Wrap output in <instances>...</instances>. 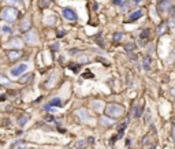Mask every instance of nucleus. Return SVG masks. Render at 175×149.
<instances>
[{
  "mask_svg": "<svg viewBox=\"0 0 175 149\" xmlns=\"http://www.w3.org/2000/svg\"><path fill=\"white\" fill-rule=\"evenodd\" d=\"M45 23L49 25V26H54L56 23V15H54V14H51V15H47L45 17Z\"/></svg>",
  "mask_w": 175,
  "mask_h": 149,
  "instance_id": "17",
  "label": "nucleus"
},
{
  "mask_svg": "<svg viewBox=\"0 0 175 149\" xmlns=\"http://www.w3.org/2000/svg\"><path fill=\"white\" fill-rule=\"evenodd\" d=\"M145 125H149L151 123V112L149 111H147V112H145Z\"/></svg>",
  "mask_w": 175,
  "mask_h": 149,
  "instance_id": "28",
  "label": "nucleus"
},
{
  "mask_svg": "<svg viewBox=\"0 0 175 149\" xmlns=\"http://www.w3.org/2000/svg\"><path fill=\"white\" fill-rule=\"evenodd\" d=\"M0 18L2 21H4L6 23H14L18 19V10L15 7H10V6H4L3 10L0 11Z\"/></svg>",
  "mask_w": 175,
  "mask_h": 149,
  "instance_id": "2",
  "label": "nucleus"
},
{
  "mask_svg": "<svg viewBox=\"0 0 175 149\" xmlns=\"http://www.w3.org/2000/svg\"><path fill=\"white\" fill-rule=\"evenodd\" d=\"M140 115H141V108L134 107V118H138Z\"/></svg>",
  "mask_w": 175,
  "mask_h": 149,
  "instance_id": "30",
  "label": "nucleus"
},
{
  "mask_svg": "<svg viewBox=\"0 0 175 149\" xmlns=\"http://www.w3.org/2000/svg\"><path fill=\"white\" fill-rule=\"evenodd\" d=\"M58 48H59V45H58V44H55V45H52V49H58Z\"/></svg>",
  "mask_w": 175,
  "mask_h": 149,
  "instance_id": "39",
  "label": "nucleus"
},
{
  "mask_svg": "<svg viewBox=\"0 0 175 149\" xmlns=\"http://www.w3.org/2000/svg\"><path fill=\"white\" fill-rule=\"evenodd\" d=\"M66 34V30H63V29H60V30H58V37H63Z\"/></svg>",
  "mask_w": 175,
  "mask_h": 149,
  "instance_id": "32",
  "label": "nucleus"
},
{
  "mask_svg": "<svg viewBox=\"0 0 175 149\" xmlns=\"http://www.w3.org/2000/svg\"><path fill=\"white\" fill-rule=\"evenodd\" d=\"M171 7H174V2L172 0H160L157 3V11L160 14H164L167 11H170Z\"/></svg>",
  "mask_w": 175,
  "mask_h": 149,
  "instance_id": "7",
  "label": "nucleus"
},
{
  "mask_svg": "<svg viewBox=\"0 0 175 149\" xmlns=\"http://www.w3.org/2000/svg\"><path fill=\"white\" fill-rule=\"evenodd\" d=\"M141 37H142V39H147V37H149V29H148V30H147V29H145V30H144V33H142V34H141Z\"/></svg>",
  "mask_w": 175,
  "mask_h": 149,
  "instance_id": "31",
  "label": "nucleus"
},
{
  "mask_svg": "<svg viewBox=\"0 0 175 149\" xmlns=\"http://www.w3.org/2000/svg\"><path fill=\"white\" fill-rule=\"evenodd\" d=\"M92 108L96 111V112H101V111H104V103L101 101V100H93Z\"/></svg>",
  "mask_w": 175,
  "mask_h": 149,
  "instance_id": "11",
  "label": "nucleus"
},
{
  "mask_svg": "<svg viewBox=\"0 0 175 149\" xmlns=\"http://www.w3.org/2000/svg\"><path fill=\"white\" fill-rule=\"evenodd\" d=\"M6 55H7V59H8L10 62H17L23 56V54H22L21 49H11V51L7 52Z\"/></svg>",
  "mask_w": 175,
  "mask_h": 149,
  "instance_id": "8",
  "label": "nucleus"
},
{
  "mask_svg": "<svg viewBox=\"0 0 175 149\" xmlns=\"http://www.w3.org/2000/svg\"><path fill=\"white\" fill-rule=\"evenodd\" d=\"M4 4L6 6H10V7H19L22 6V0H4Z\"/></svg>",
  "mask_w": 175,
  "mask_h": 149,
  "instance_id": "16",
  "label": "nucleus"
},
{
  "mask_svg": "<svg viewBox=\"0 0 175 149\" xmlns=\"http://www.w3.org/2000/svg\"><path fill=\"white\" fill-rule=\"evenodd\" d=\"M75 115L81 119V121H84V122H86L89 119V112H88L86 108H78V110L75 111Z\"/></svg>",
  "mask_w": 175,
  "mask_h": 149,
  "instance_id": "10",
  "label": "nucleus"
},
{
  "mask_svg": "<svg viewBox=\"0 0 175 149\" xmlns=\"http://www.w3.org/2000/svg\"><path fill=\"white\" fill-rule=\"evenodd\" d=\"M0 85H2V86H11L13 82H11L10 78L6 77L4 74H0Z\"/></svg>",
  "mask_w": 175,
  "mask_h": 149,
  "instance_id": "13",
  "label": "nucleus"
},
{
  "mask_svg": "<svg viewBox=\"0 0 175 149\" xmlns=\"http://www.w3.org/2000/svg\"><path fill=\"white\" fill-rule=\"evenodd\" d=\"M167 29H168V26H167V23H162L157 28V36H163L164 33L167 32Z\"/></svg>",
  "mask_w": 175,
  "mask_h": 149,
  "instance_id": "21",
  "label": "nucleus"
},
{
  "mask_svg": "<svg viewBox=\"0 0 175 149\" xmlns=\"http://www.w3.org/2000/svg\"><path fill=\"white\" fill-rule=\"evenodd\" d=\"M0 32H2V34H10L13 32V29H11V26L8 23H3L2 28H0Z\"/></svg>",
  "mask_w": 175,
  "mask_h": 149,
  "instance_id": "19",
  "label": "nucleus"
},
{
  "mask_svg": "<svg viewBox=\"0 0 175 149\" xmlns=\"http://www.w3.org/2000/svg\"><path fill=\"white\" fill-rule=\"evenodd\" d=\"M7 45L10 48H13V49H22L25 45V41L21 37H11L8 40V43H7Z\"/></svg>",
  "mask_w": 175,
  "mask_h": 149,
  "instance_id": "5",
  "label": "nucleus"
},
{
  "mask_svg": "<svg viewBox=\"0 0 175 149\" xmlns=\"http://www.w3.org/2000/svg\"><path fill=\"white\" fill-rule=\"evenodd\" d=\"M104 112H106L107 116H110L112 119H118L123 115L125 107L122 105V104H118V103H110L104 107Z\"/></svg>",
  "mask_w": 175,
  "mask_h": 149,
  "instance_id": "1",
  "label": "nucleus"
},
{
  "mask_svg": "<svg viewBox=\"0 0 175 149\" xmlns=\"http://www.w3.org/2000/svg\"><path fill=\"white\" fill-rule=\"evenodd\" d=\"M167 26H168V28L175 29V15L170 17V19H168V23H167Z\"/></svg>",
  "mask_w": 175,
  "mask_h": 149,
  "instance_id": "25",
  "label": "nucleus"
},
{
  "mask_svg": "<svg viewBox=\"0 0 175 149\" xmlns=\"http://www.w3.org/2000/svg\"><path fill=\"white\" fill-rule=\"evenodd\" d=\"M99 123H100V126H103V127H111V126L115 123V119L107 116V115H101L99 119Z\"/></svg>",
  "mask_w": 175,
  "mask_h": 149,
  "instance_id": "9",
  "label": "nucleus"
},
{
  "mask_svg": "<svg viewBox=\"0 0 175 149\" xmlns=\"http://www.w3.org/2000/svg\"><path fill=\"white\" fill-rule=\"evenodd\" d=\"M142 67H144L145 70H149V69H151V59L148 58V56L144 58V60H142Z\"/></svg>",
  "mask_w": 175,
  "mask_h": 149,
  "instance_id": "22",
  "label": "nucleus"
},
{
  "mask_svg": "<svg viewBox=\"0 0 175 149\" xmlns=\"http://www.w3.org/2000/svg\"><path fill=\"white\" fill-rule=\"evenodd\" d=\"M142 10H136L134 13H131L130 14V17H129V21L130 22H133V21H136V19H138V18H141L142 17Z\"/></svg>",
  "mask_w": 175,
  "mask_h": 149,
  "instance_id": "12",
  "label": "nucleus"
},
{
  "mask_svg": "<svg viewBox=\"0 0 175 149\" xmlns=\"http://www.w3.org/2000/svg\"><path fill=\"white\" fill-rule=\"evenodd\" d=\"M45 111H47V112H51V114H55V112H58V108H56V107L45 105Z\"/></svg>",
  "mask_w": 175,
  "mask_h": 149,
  "instance_id": "27",
  "label": "nucleus"
},
{
  "mask_svg": "<svg viewBox=\"0 0 175 149\" xmlns=\"http://www.w3.org/2000/svg\"><path fill=\"white\" fill-rule=\"evenodd\" d=\"M47 105H49V107H60L62 105V99L60 97H54V99H51L49 100V103L47 104Z\"/></svg>",
  "mask_w": 175,
  "mask_h": 149,
  "instance_id": "14",
  "label": "nucleus"
},
{
  "mask_svg": "<svg viewBox=\"0 0 175 149\" xmlns=\"http://www.w3.org/2000/svg\"><path fill=\"white\" fill-rule=\"evenodd\" d=\"M62 15L64 17V19H67L69 22H75L78 19L77 13L73 8H70V7H64V8L62 10Z\"/></svg>",
  "mask_w": 175,
  "mask_h": 149,
  "instance_id": "6",
  "label": "nucleus"
},
{
  "mask_svg": "<svg viewBox=\"0 0 175 149\" xmlns=\"http://www.w3.org/2000/svg\"><path fill=\"white\" fill-rule=\"evenodd\" d=\"M30 28H32V23H30V21H29V19H25L23 22H22L21 30H23V33H26L28 30H30Z\"/></svg>",
  "mask_w": 175,
  "mask_h": 149,
  "instance_id": "18",
  "label": "nucleus"
},
{
  "mask_svg": "<svg viewBox=\"0 0 175 149\" xmlns=\"http://www.w3.org/2000/svg\"><path fill=\"white\" fill-rule=\"evenodd\" d=\"M0 2H2V0H0Z\"/></svg>",
  "mask_w": 175,
  "mask_h": 149,
  "instance_id": "40",
  "label": "nucleus"
},
{
  "mask_svg": "<svg viewBox=\"0 0 175 149\" xmlns=\"http://www.w3.org/2000/svg\"><path fill=\"white\" fill-rule=\"evenodd\" d=\"M112 39H114V43H119V41L122 40V33H121V32H116V33L114 34Z\"/></svg>",
  "mask_w": 175,
  "mask_h": 149,
  "instance_id": "26",
  "label": "nucleus"
},
{
  "mask_svg": "<svg viewBox=\"0 0 175 149\" xmlns=\"http://www.w3.org/2000/svg\"><path fill=\"white\" fill-rule=\"evenodd\" d=\"M88 142H89V144H92V142H95V138H92V137H90V138H88Z\"/></svg>",
  "mask_w": 175,
  "mask_h": 149,
  "instance_id": "38",
  "label": "nucleus"
},
{
  "mask_svg": "<svg viewBox=\"0 0 175 149\" xmlns=\"http://www.w3.org/2000/svg\"><path fill=\"white\" fill-rule=\"evenodd\" d=\"M45 119H47L48 122H52V121H54V116H51V115H49V116H47Z\"/></svg>",
  "mask_w": 175,
  "mask_h": 149,
  "instance_id": "36",
  "label": "nucleus"
},
{
  "mask_svg": "<svg viewBox=\"0 0 175 149\" xmlns=\"http://www.w3.org/2000/svg\"><path fill=\"white\" fill-rule=\"evenodd\" d=\"M23 41H25V44H28L30 47H36V45H39V36H37V33L34 30L30 29V30H28L25 33Z\"/></svg>",
  "mask_w": 175,
  "mask_h": 149,
  "instance_id": "4",
  "label": "nucleus"
},
{
  "mask_svg": "<svg viewBox=\"0 0 175 149\" xmlns=\"http://www.w3.org/2000/svg\"><path fill=\"white\" fill-rule=\"evenodd\" d=\"M133 4H138V3H141V0H131Z\"/></svg>",
  "mask_w": 175,
  "mask_h": 149,
  "instance_id": "37",
  "label": "nucleus"
},
{
  "mask_svg": "<svg viewBox=\"0 0 175 149\" xmlns=\"http://www.w3.org/2000/svg\"><path fill=\"white\" fill-rule=\"evenodd\" d=\"M85 146H86V141H84V140H78L77 141V148L78 149H84Z\"/></svg>",
  "mask_w": 175,
  "mask_h": 149,
  "instance_id": "24",
  "label": "nucleus"
},
{
  "mask_svg": "<svg viewBox=\"0 0 175 149\" xmlns=\"http://www.w3.org/2000/svg\"><path fill=\"white\" fill-rule=\"evenodd\" d=\"M88 62H89V58L86 55H81V56L78 58V63H81V64H86Z\"/></svg>",
  "mask_w": 175,
  "mask_h": 149,
  "instance_id": "23",
  "label": "nucleus"
},
{
  "mask_svg": "<svg viewBox=\"0 0 175 149\" xmlns=\"http://www.w3.org/2000/svg\"><path fill=\"white\" fill-rule=\"evenodd\" d=\"M112 3H114V4H116V6H119V4H122V3H123V0H112Z\"/></svg>",
  "mask_w": 175,
  "mask_h": 149,
  "instance_id": "33",
  "label": "nucleus"
},
{
  "mask_svg": "<svg viewBox=\"0 0 175 149\" xmlns=\"http://www.w3.org/2000/svg\"><path fill=\"white\" fill-rule=\"evenodd\" d=\"M32 78H33V74L28 73V74H25V77H19V82L21 84H26V82H29Z\"/></svg>",
  "mask_w": 175,
  "mask_h": 149,
  "instance_id": "20",
  "label": "nucleus"
},
{
  "mask_svg": "<svg viewBox=\"0 0 175 149\" xmlns=\"http://www.w3.org/2000/svg\"><path fill=\"white\" fill-rule=\"evenodd\" d=\"M125 49H126V51H133V49H136V44H134V43H129L125 47Z\"/></svg>",
  "mask_w": 175,
  "mask_h": 149,
  "instance_id": "29",
  "label": "nucleus"
},
{
  "mask_svg": "<svg viewBox=\"0 0 175 149\" xmlns=\"http://www.w3.org/2000/svg\"><path fill=\"white\" fill-rule=\"evenodd\" d=\"M170 95L175 97V88H171V89H170Z\"/></svg>",
  "mask_w": 175,
  "mask_h": 149,
  "instance_id": "34",
  "label": "nucleus"
},
{
  "mask_svg": "<svg viewBox=\"0 0 175 149\" xmlns=\"http://www.w3.org/2000/svg\"><path fill=\"white\" fill-rule=\"evenodd\" d=\"M29 119H30L29 115H21V116L17 119V123H18V126H25L29 122Z\"/></svg>",
  "mask_w": 175,
  "mask_h": 149,
  "instance_id": "15",
  "label": "nucleus"
},
{
  "mask_svg": "<svg viewBox=\"0 0 175 149\" xmlns=\"http://www.w3.org/2000/svg\"><path fill=\"white\" fill-rule=\"evenodd\" d=\"M28 71V63H18L17 66L10 69V75L13 78H19Z\"/></svg>",
  "mask_w": 175,
  "mask_h": 149,
  "instance_id": "3",
  "label": "nucleus"
},
{
  "mask_svg": "<svg viewBox=\"0 0 175 149\" xmlns=\"http://www.w3.org/2000/svg\"><path fill=\"white\" fill-rule=\"evenodd\" d=\"M122 11H123V13L127 11V4H125V3H123V6H122Z\"/></svg>",
  "mask_w": 175,
  "mask_h": 149,
  "instance_id": "35",
  "label": "nucleus"
}]
</instances>
